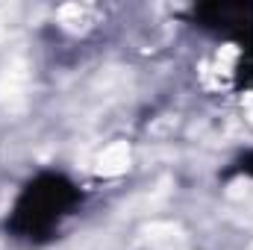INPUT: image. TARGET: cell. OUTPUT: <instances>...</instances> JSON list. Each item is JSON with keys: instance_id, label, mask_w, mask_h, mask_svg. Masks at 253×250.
I'll list each match as a JSON object with an SVG mask.
<instances>
[{"instance_id": "6da1fadb", "label": "cell", "mask_w": 253, "mask_h": 250, "mask_svg": "<svg viewBox=\"0 0 253 250\" xmlns=\"http://www.w3.org/2000/svg\"><path fill=\"white\" fill-rule=\"evenodd\" d=\"M0 103L6 109H21L27 103V68L12 62L0 77Z\"/></svg>"}, {"instance_id": "7a4b0ae2", "label": "cell", "mask_w": 253, "mask_h": 250, "mask_svg": "<svg viewBox=\"0 0 253 250\" xmlns=\"http://www.w3.org/2000/svg\"><path fill=\"white\" fill-rule=\"evenodd\" d=\"M129 168V144L126 141H115L109 144L100 156H97V174L103 177H118Z\"/></svg>"}]
</instances>
